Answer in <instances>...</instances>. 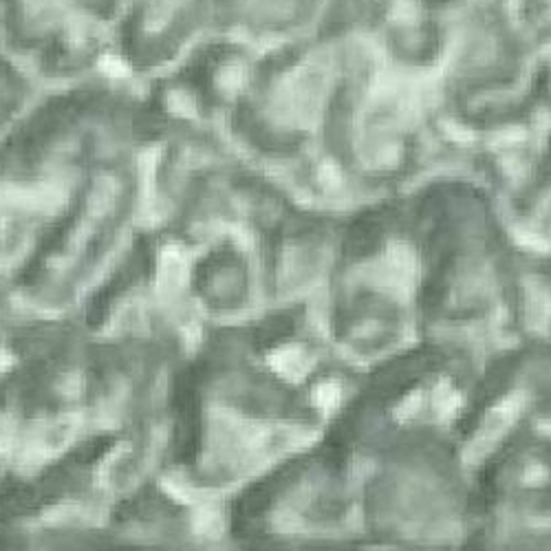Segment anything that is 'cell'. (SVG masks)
<instances>
[{
  "label": "cell",
  "instance_id": "1",
  "mask_svg": "<svg viewBox=\"0 0 551 551\" xmlns=\"http://www.w3.org/2000/svg\"><path fill=\"white\" fill-rule=\"evenodd\" d=\"M51 3L75 13V16L95 22V25L109 29L115 36V25L124 13L128 0H51Z\"/></svg>",
  "mask_w": 551,
  "mask_h": 551
}]
</instances>
